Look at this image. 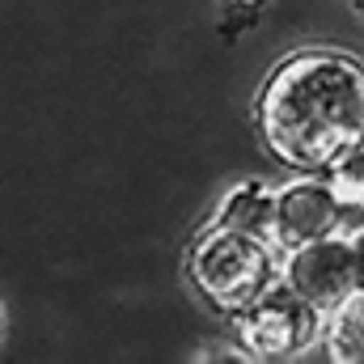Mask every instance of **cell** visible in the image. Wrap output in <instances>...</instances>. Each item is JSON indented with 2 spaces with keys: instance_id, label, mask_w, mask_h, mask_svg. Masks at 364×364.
<instances>
[{
  "instance_id": "cell-1",
  "label": "cell",
  "mask_w": 364,
  "mask_h": 364,
  "mask_svg": "<svg viewBox=\"0 0 364 364\" xmlns=\"http://www.w3.org/2000/svg\"><path fill=\"white\" fill-rule=\"evenodd\" d=\"M255 123L279 166L326 174L343 153L364 144V64L331 47L279 60L259 90Z\"/></svg>"
},
{
  "instance_id": "cell-2",
  "label": "cell",
  "mask_w": 364,
  "mask_h": 364,
  "mask_svg": "<svg viewBox=\"0 0 364 364\" xmlns=\"http://www.w3.org/2000/svg\"><path fill=\"white\" fill-rule=\"evenodd\" d=\"M284 275V255L272 237H255L229 225H208L186 246V279L191 288L225 318H237Z\"/></svg>"
},
{
  "instance_id": "cell-3",
  "label": "cell",
  "mask_w": 364,
  "mask_h": 364,
  "mask_svg": "<svg viewBox=\"0 0 364 364\" xmlns=\"http://www.w3.org/2000/svg\"><path fill=\"white\" fill-rule=\"evenodd\" d=\"M233 322V339L237 348L259 364H284L305 356L309 348L322 343V314L301 296L292 292L284 279L267 288L255 305H246Z\"/></svg>"
},
{
  "instance_id": "cell-4",
  "label": "cell",
  "mask_w": 364,
  "mask_h": 364,
  "mask_svg": "<svg viewBox=\"0 0 364 364\" xmlns=\"http://www.w3.org/2000/svg\"><path fill=\"white\" fill-rule=\"evenodd\" d=\"M348 216H352V208L339 195V186L331 182V174H301L275 191L272 242L279 255L301 250L309 242L348 233Z\"/></svg>"
},
{
  "instance_id": "cell-5",
  "label": "cell",
  "mask_w": 364,
  "mask_h": 364,
  "mask_svg": "<svg viewBox=\"0 0 364 364\" xmlns=\"http://www.w3.org/2000/svg\"><path fill=\"white\" fill-rule=\"evenodd\" d=\"M292 292H301L322 318H331L356 288V250H352V233H335L322 242H309L301 250L284 255V275H279Z\"/></svg>"
},
{
  "instance_id": "cell-6",
  "label": "cell",
  "mask_w": 364,
  "mask_h": 364,
  "mask_svg": "<svg viewBox=\"0 0 364 364\" xmlns=\"http://www.w3.org/2000/svg\"><path fill=\"white\" fill-rule=\"evenodd\" d=\"M216 225H229V229H242V233H255V237H272L275 229V191L272 186H263V182H237L225 199H220V208H216V216H212Z\"/></svg>"
},
{
  "instance_id": "cell-7",
  "label": "cell",
  "mask_w": 364,
  "mask_h": 364,
  "mask_svg": "<svg viewBox=\"0 0 364 364\" xmlns=\"http://www.w3.org/2000/svg\"><path fill=\"white\" fill-rule=\"evenodd\" d=\"M322 348L335 364H364V288L322 322Z\"/></svg>"
},
{
  "instance_id": "cell-8",
  "label": "cell",
  "mask_w": 364,
  "mask_h": 364,
  "mask_svg": "<svg viewBox=\"0 0 364 364\" xmlns=\"http://www.w3.org/2000/svg\"><path fill=\"white\" fill-rule=\"evenodd\" d=\"M326 174L339 186V195L348 199V208L352 212H364V144H356L352 153H343Z\"/></svg>"
},
{
  "instance_id": "cell-9",
  "label": "cell",
  "mask_w": 364,
  "mask_h": 364,
  "mask_svg": "<svg viewBox=\"0 0 364 364\" xmlns=\"http://www.w3.org/2000/svg\"><path fill=\"white\" fill-rule=\"evenodd\" d=\"M352 250H356V279H360V288H364V225L352 229Z\"/></svg>"
},
{
  "instance_id": "cell-10",
  "label": "cell",
  "mask_w": 364,
  "mask_h": 364,
  "mask_svg": "<svg viewBox=\"0 0 364 364\" xmlns=\"http://www.w3.org/2000/svg\"><path fill=\"white\" fill-rule=\"evenodd\" d=\"M225 4H237V9H255V4H263V0H225Z\"/></svg>"
},
{
  "instance_id": "cell-11",
  "label": "cell",
  "mask_w": 364,
  "mask_h": 364,
  "mask_svg": "<svg viewBox=\"0 0 364 364\" xmlns=\"http://www.w3.org/2000/svg\"><path fill=\"white\" fill-rule=\"evenodd\" d=\"M356 9H360V17H364V0H356Z\"/></svg>"
}]
</instances>
